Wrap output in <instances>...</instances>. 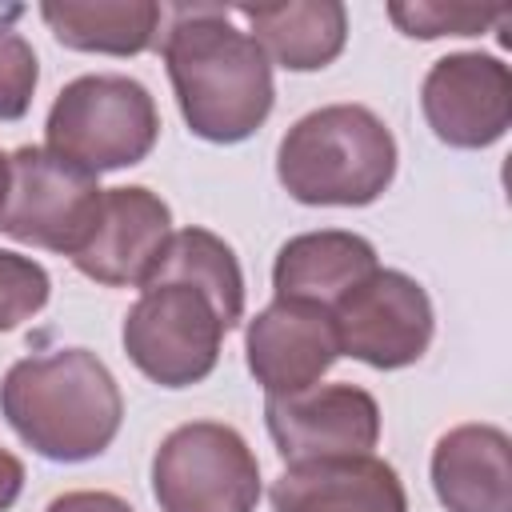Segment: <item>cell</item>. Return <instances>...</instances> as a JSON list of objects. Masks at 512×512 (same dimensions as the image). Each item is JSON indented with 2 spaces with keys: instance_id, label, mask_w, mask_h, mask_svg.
Masks as SVG:
<instances>
[{
  "instance_id": "cell-1",
  "label": "cell",
  "mask_w": 512,
  "mask_h": 512,
  "mask_svg": "<svg viewBox=\"0 0 512 512\" xmlns=\"http://www.w3.org/2000/svg\"><path fill=\"white\" fill-rule=\"evenodd\" d=\"M160 52L192 136L240 144L268 120L276 104L272 60L224 8H180Z\"/></svg>"
},
{
  "instance_id": "cell-2",
  "label": "cell",
  "mask_w": 512,
  "mask_h": 512,
  "mask_svg": "<svg viewBox=\"0 0 512 512\" xmlns=\"http://www.w3.org/2000/svg\"><path fill=\"white\" fill-rule=\"evenodd\" d=\"M0 416L44 460H96L120 432L124 396L108 364L88 348L24 356L0 384Z\"/></svg>"
},
{
  "instance_id": "cell-3",
  "label": "cell",
  "mask_w": 512,
  "mask_h": 512,
  "mask_svg": "<svg viewBox=\"0 0 512 512\" xmlns=\"http://www.w3.org/2000/svg\"><path fill=\"white\" fill-rule=\"evenodd\" d=\"M396 176V140L364 104H328L300 116L276 148V180L312 208H364Z\"/></svg>"
},
{
  "instance_id": "cell-4",
  "label": "cell",
  "mask_w": 512,
  "mask_h": 512,
  "mask_svg": "<svg viewBox=\"0 0 512 512\" xmlns=\"http://www.w3.org/2000/svg\"><path fill=\"white\" fill-rule=\"evenodd\" d=\"M160 136V112L152 92L116 72L68 80L44 120L48 152L100 176L140 164Z\"/></svg>"
},
{
  "instance_id": "cell-5",
  "label": "cell",
  "mask_w": 512,
  "mask_h": 512,
  "mask_svg": "<svg viewBox=\"0 0 512 512\" xmlns=\"http://www.w3.org/2000/svg\"><path fill=\"white\" fill-rule=\"evenodd\" d=\"M152 496L160 512H256L260 460L232 424L192 420L160 440Z\"/></svg>"
},
{
  "instance_id": "cell-6",
  "label": "cell",
  "mask_w": 512,
  "mask_h": 512,
  "mask_svg": "<svg viewBox=\"0 0 512 512\" xmlns=\"http://www.w3.org/2000/svg\"><path fill=\"white\" fill-rule=\"evenodd\" d=\"M228 324L216 304L180 280L144 284L128 308L120 340L128 360L160 388H188L212 376Z\"/></svg>"
},
{
  "instance_id": "cell-7",
  "label": "cell",
  "mask_w": 512,
  "mask_h": 512,
  "mask_svg": "<svg viewBox=\"0 0 512 512\" xmlns=\"http://www.w3.org/2000/svg\"><path fill=\"white\" fill-rule=\"evenodd\" d=\"M104 188L92 172L72 160L24 144L8 156V200L0 212V232L60 256H76L96 224Z\"/></svg>"
},
{
  "instance_id": "cell-8",
  "label": "cell",
  "mask_w": 512,
  "mask_h": 512,
  "mask_svg": "<svg viewBox=\"0 0 512 512\" xmlns=\"http://www.w3.org/2000/svg\"><path fill=\"white\" fill-rule=\"evenodd\" d=\"M328 312L336 324L340 356H352L380 372L416 364L436 332L428 292L400 268H372Z\"/></svg>"
},
{
  "instance_id": "cell-9",
  "label": "cell",
  "mask_w": 512,
  "mask_h": 512,
  "mask_svg": "<svg viewBox=\"0 0 512 512\" xmlns=\"http://www.w3.org/2000/svg\"><path fill=\"white\" fill-rule=\"evenodd\" d=\"M264 424L288 464L372 456L380 404L360 384H312L292 396H264Z\"/></svg>"
},
{
  "instance_id": "cell-10",
  "label": "cell",
  "mask_w": 512,
  "mask_h": 512,
  "mask_svg": "<svg viewBox=\"0 0 512 512\" xmlns=\"http://www.w3.org/2000/svg\"><path fill=\"white\" fill-rule=\"evenodd\" d=\"M420 108L448 148H488L512 124V72L492 52H448L428 68Z\"/></svg>"
},
{
  "instance_id": "cell-11",
  "label": "cell",
  "mask_w": 512,
  "mask_h": 512,
  "mask_svg": "<svg viewBox=\"0 0 512 512\" xmlns=\"http://www.w3.org/2000/svg\"><path fill=\"white\" fill-rule=\"evenodd\" d=\"M172 236V208L144 184L104 188L96 224L72 264L104 288H144Z\"/></svg>"
},
{
  "instance_id": "cell-12",
  "label": "cell",
  "mask_w": 512,
  "mask_h": 512,
  "mask_svg": "<svg viewBox=\"0 0 512 512\" xmlns=\"http://www.w3.org/2000/svg\"><path fill=\"white\" fill-rule=\"evenodd\" d=\"M244 356L264 396L304 392L340 360L332 312L312 300H272L248 320Z\"/></svg>"
},
{
  "instance_id": "cell-13",
  "label": "cell",
  "mask_w": 512,
  "mask_h": 512,
  "mask_svg": "<svg viewBox=\"0 0 512 512\" xmlns=\"http://www.w3.org/2000/svg\"><path fill=\"white\" fill-rule=\"evenodd\" d=\"M272 512H408V492L380 456L304 460L276 476Z\"/></svg>"
},
{
  "instance_id": "cell-14",
  "label": "cell",
  "mask_w": 512,
  "mask_h": 512,
  "mask_svg": "<svg viewBox=\"0 0 512 512\" xmlns=\"http://www.w3.org/2000/svg\"><path fill=\"white\" fill-rule=\"evenodd\" d=\"M432 488L448 512H512V440L496 424L448 428L432 448Z\"/></svg>"
},
{
  "instance_id": "cell-15",
  "label": "cell",
  "mask_w": 512,
  "mask_h": 512,
  "mask_svg": "<svg viewBox=\"0 0 512 512\" xmlns=\"http://www.w3.org/2000/svg\"><path fill=\"white\" fill-rule=\"evenodd\" d=\"M376 264L372 240L344 232V228H320L300 232L288 244H280L272 264V292L276 300H312L332 308L352 284H360Z\"/></svg>"
},
{
  "instance_id": "cell-16",
  "label": "cell",
  "mask_w": 512,
  "mask_h": 512,
  "mask_svg": "<svg viewBox=\"0 0 512 512\" xmlns=\"http://www.w3.org/2000/svg\"><path fill=\"white\" fill-rule=\"evenodd\" d=\"M236 16L248 20V36L288 72L328 68L348 40V8L340 0H292V4H244Z\"/></svg>"
},
{
  "instance_id": "cell-17",
  "label": "cell",
  "mask_w": 512,
  "mask_h": 512,
  "mask_svg": "<svg viewBox=\"0 0 512 512\" xmlns=\"http://www.w3.org/2000/svg\"><path fill=\"white\" fill-rule=\"evenodd\" d=\"M40 20L72 52L140 56L156 44L160 4L152 0H44Z\"/></svg>"
},
{
  "instance_id": "cell-18",
  "label": "cell",
  "mask_w": 512,
  "mask_h": 512,
  "mask_svg": "<svg viewBox=\"0 0 512 512\" xmlns=\"http://www.w3.org/2000/svg\"><path fill=\"white\" fill-rule=\"evenodd\" d=\"M160 280H180V284L200 288L216 304V312L228 328H236L240 316H244L240 260H236L232 244H224L208 228H180V232L168 236L164 256H160V264L152 268V276L144 284H160Z\"/></svg>"
},
{
  "instance_id": "cell-19",
  "label": "cell",
  "mask_w": 512,
  "mask_h": 512,
  "mask_svg": "<svg viewBox=\"0 0 512 512\" xmlns=\"http://www.w3.org/2000/svg\"><path fill=\"white\" fill-rule=\"evenodd\" d=\"M392 24L412 40L436 36H480L492 24L508 20V8H480V4H388Z\"/></svg>"
},
{
  "instance_id": "cell-20",
  "label": "cell",
  "mask_w": 512,
  "mask_h": 512,
  "mask_svg": "<svg viewBox=\"0 0 512 512\" xmlns=\"http://www.w3.org/2000/svg\"><path fill=\"white\" fill-rule=\"evenodd\" d=\"M52 296V280L40 260L0 248V332L32 320Z\"/></svg>"
},
{
  "instance_id": "cell-21",
  "label": "cell",
  "mask_w": 512,
  "mask_h": 512,
  "mask_svg": "<svg viewBox=\"0 0 512 512\" xmlns=\"http://www.w3.org/2000/svg\"><path fill=\"white\" fill-rule=\"evenodd\" d=\"M40 80V64L32 44L0 24V120H20L32 108V92Z\"/></svg>"
},
{
  "instance_id": "cell-22",
  "label": "cell",
  "mask_w": 512,
  "mask_h": 512,
  "mask_svg": "<svg viewBox=\"0 0 512 512\" xmlns=\"http://www.w3.org/2000/svg\"><path fill=\"white\" fill-rule=\"evenodd\" d=\"M44 512H136L124 496L116 492H100V488H76V492H64L56 496Z\"/></svg>"
},
{
  "instance_id": "cell-23",
  "label": "cell",
  "mask_w": 512,
  "mask_h": 512,
  "mask_svg": "<svg viewBox=\"0 0 512 512\" xmlns=\"http://www.w3.org/2000/svg\"><path fill=\"white\" fill-rule=\"evenodd\" d=\"M24 492V464L0 444V512H8Z\"/></svg>"
},
{
  "instance_id": "cell-24",
  "label": "cell",
  "mask_w": 512,
  "mask_h": 512,
  "mask_svg": "<svg viewBox=\"0 0 512 512\" xmlns=\"http://www.w3.org/2000/svg\"><path fill=\"white\" fill-rule=\"evenodd\" d=\"M4 200H8V156L0 152V212H4Z\"/></svg>"
}]
</instances>
